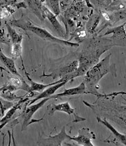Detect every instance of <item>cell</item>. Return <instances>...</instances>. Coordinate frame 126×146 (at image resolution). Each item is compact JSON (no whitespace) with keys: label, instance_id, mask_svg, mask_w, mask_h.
Listing matches in <instances>:
<instances>
[{"label":"cell","instance_id":"1","mask_svg":"<svg viewBox=\"0 0 126 146\" xmlns=\"http://www.w3.org/2000/svg\"><path fill=\"white\" fill-rule=\"evenodd\" d=\"M12 27H16L23 29L25 31H30L35 35H38L39 38L42 39L46 41H49L51 42L59 44L64 45V46H71V47H78L79 44L65 40H62L58 38H56L52 34H51L46 29L43 27H40L35 24L33 22L29 19L22 18L19 19H15L11 21L10 24Z\"/></svg>","mask_w":126,"mask_h":146},{"label":"cell","instance_id":"2","mask_svg":"<svg viewBox=\"0 0 126 146\" xmlns=\"http://www.w3.org/2000/svg\"><path fill=\"white\" fill-rule=\"evenodd\" d=\"M109 58L110 55H108L100 62L90 68L85 74L83 82L86 85L88 94H94L98 96H101L97 91L99 88L98 82L103 76L110 71L111 66L109 64Z\"/></svg>","mask_w":126,"mask_h":146},{"label":"cell","instance_id":"3","mask_svg":"<svg viewBox=\"0 0 126 146\" xmlns=\"http://www.w3.org/2000/svg\"><path fill=\"white\" fill-rule=\"evenodd\" d=\"M69 135L66 132L65 127H63L61 132L56 136H47L42 134L39 137L37 144L38 145H49V146H60L62 143L65 139H68Z\"/></svg>","mask_w":126,"mask_h":146},{"label":"cell","instance_id":"4","mask_svg":"<svg viewBox=\"0 0 126 146\" xmlns=\"http://www.w3.org/2000/svg\"><path fill=\"white\" fill-rule=\"evenodd\" d=\"M51 97H48V98H43L42 100L40 102H39L38 103L34 104V105H29L28 108H27V110L24 111L23 113L22 114V118H23V123H22V131H24L25 129H27V128L30 124H31V123H33L31 121L32 118L34 113L36 112L40 108H41L42 107H43V105H44L46 102L48 101L49 100H51Z\"/></svg>","mask_w":126,"mask_h":146},{"label":"cell","instance_id":"5","mask_svg":"<svg viewBox=\"0 0 126 146\" xmlns=\"http://www.w3.org/2000/svg\"><path fill=\"white\" fill-rule=\"evenodd\" d=\"M47 110L48 111V115L52 116L54 113L55 111H62V112L67 113L69 116L71 115H74V119L73 120V122H79V121H85V118H81L78 116L76 113H75V110L73 109L71 106V105L68 102H65V103H62L58 105H48Z\"/></svg>","mask_w":126,"mask_h":146},{"label":"cell","instance_id":"6","mask_svg":"<svg viewBox=\"0 0 126 146\" xmlns=\"http://www.w3.org/2000/svg\"><path fill=\"white\" fill-rule=\"evenodd\" d=\"M94 134L90 131V129L87 127H83L78 131V136L77 137H72L69 136L68 139L74 141L78 143V145L85 146H93L92 141L95 139Z\"/></svg>","mask_w":126,"mask_h":146},{"label":"cell","instance_id":"7","mask_svg":"<svg viewBox=\"0 0 126 146\" xmlns=\"http://www.w3.org/2000/svg\"><path fill=\"white\" fill-rule=\"evenodd\" d=\"M78 66L79 60H73L72 62L56 69L51 74H49V75H45L44 76L52 77V78L53 79H56L58 78H62L63 77H65V76H69V74L75 72L78 69Z\"/></svg>","mask_w":126,"mask_h":146},{"label":"cell","instance_id":"8","mask_svg":"<svg viewBox=\"0 0 126 146\" xmlns=\"http://www.w3.org/2000/svg\"><path fill=\"white\" fill-rule=\"evenodd\" d=\"M43 12L44 17H46L48 19V21L51 22L53 27L55 29L56 33L60 36L64 38V36H65V31L62 27V25L60 24L59 21L58 20L57 15L53 13L51 10L45 6H43Z\"/></svg>","mask_w":126,"mask_h":146},{"label":"cell","instance_id":"9","mask_svg":"<svg viewBox=\"0 0 126 146\" xmlns=\"http://www.w3.org/2000/svg\"><path fill=\"white\" fill-rule=\"evenodd\" d=\"M69 81V80H66L62 81V82H58L57 84H55V85L50 86L49 87L46 88V90L43 91V92H41L40 94H38V96H37L36 98H35L34 99H33V100H31L30 103L28 104V105H31L32 104L35 103L37 100H40V99L48 98V97H51V96L54 95V94L56 93V92L58 90V89H60V87H62L64 85H65L66 83H67Z\"/></svg>","mask_w":126,"mask_h":146},{"label":"cell","instance_id":"10","mask_svg":"<svg viewBox=\"0 0 126 146\" xmlns=\"http://www.w3.org/2000/svg\"><path fill=\"white\" fill-rule=\"evenodd\" d=\"M80 94H87L86 85L84 82H82L78 87L70 89H65L62 93L51 96V99H57L58 98H61V97Z\"/></svg>","mask_w":126,"mask_h":146},{"label":"cell","instance_id":"11","mask_svg":"<svg viewBox=\"0 0 126 146\" xmlns=\"http://www.w3.org/2000/svg\"><path fill=\"white\" fill-rule=\"evenodd\" d=\"M26 1L33 13L35 14L40 19V21L42 22L45 17L44 15L43 6L40 0H26Z\"/></svg>","mask_w":126,"mask_h":146},{"label":"cell","instance_id":"12","mask_svg":"<svg viewBox=\"0 0 126 146\" xmlns=\"http://www.w3.org/2000/svg\"><path fill=\"white\" fill-rule=\"evenodd\" d=\"M0 58H1V62L3 63V64L9 69L10 72L12 74H13L14 76H19V77L22 78V76L19 74V72L17 71V68H16L15 63L13 59L12 58H9L3 53L2 51H0Z\"/></svg>","mask_w":126,"mask_h":146},{"label":"cell","instance_id":"13","mask_svg":"<svg viewBox=\"0 0 126 146\" xmlns=\"http://www.w3.org/2000/svg\"><path fill=\"white\" fill-rule=\"evenodd\" d=\"M29 80H30L31 82V92H42L43 91H44L46 90V88L49 87L50 86L55 85V84H57L58 82H61L62 81L68 80V79H66L65 77H63L62 78L60 79L59 80H58L57 82H52V83H49L47 84V85H44V84L42 83H38V82H34L33 80H31L30 78H29Z\"/></svg>","mask_w":126,"mask_h":146},{"label":"cell","instance_id":"14","mask_svg":"<svg viewBox=\"0 0 126 146\" xmlns=\"http://www.w3.org/2000/svg\"><path fill=\"white\" fill-rule=\"evenodd\" d=\"M6 28H7L8 33L11 38V40L12 41L13 44H22V40H23V35L22 34L18 33L15 31V29L12 27L11 24H6Z\"/></svg>","mask_w":126,"mask_h":146},{"label":"cell","instance_id":"15","mask_svg":"<svg viewBox=\"0 0 126 146\" xmlns=\"http://www.w3.org/2000/svg\"><path fill=\"white\" fill-rule=\"evenodd\" d=\"M98 118V122L103 123V124L104 125H105L106 127L108 128V129H110V130L111 131V132H112L113 134L115 135L116 139H119V140L121 141V143H123L124 145H126V135H123V134H121L119 132H118L117 131L114 129V127H112V126L109 124V122H107L105 119H101L100 118Z\"/></svg>","mask_w":126,"mask_h":146},{"label":"cell","instance_id":"16","mask_svg":"<svg viewBox=\"0 0 126 146\" xmlns=\"http://www.w3.org/2000/svg\"><path fill=\"white\" fill-rule=\"evenodd\" d=\"M48 8L56 15H59L60 13V0H45Z\"/></svg>","mask_w":126,"mask_h":146},{"label":"cell","instance_id":"17","mask_svg":"<svg viewBox=\"0 0 126 146\" xmlns=\"http://www.w3.org/2000/svg\"><path fill=\"white\" fill-rule=\"evenodd\" d=\"M18 106H19V104H17L16 105H14L13 107H12L10 110H9L7 113L4 116V117H3L1 118V129L3 128L4 125H6V123H9V120L11 119V117L14 115V113H15L16 110L18 109Z\"/></svg>","mask_w":126,"mask_h":146},{"label":"cell","instance_id":"18","mask_svg":"<svg viewBox=\"0 0 126 146\" xmlns=\"http://www.w3.org/2000/svg\"><path fill=\"white\" fill-rule=\"evenodd\" d=\"M22 44H13L11 55L15 59L19 58L22 56Z\"/></svg>","mask_w":126,"mask_h":146},{"label":"cell","instance_id":"19","mask_svg":"<svg viewBox=\"0 0 126 146\" xmlns=\"http://www.w3.org/2000/svg\"><path fill=\"white\" fill-rule=\"evenodd\" d=\"M14 106V104L11 102H10V100H4L3 98H1V117L4 115V113L9 109L11 108L12 107Z\"/></svg>","mask_w":126,"mask_h":146},{"label":"cell","instance_id":"20","mask_svg":"<svg viewBox=\"0 0 126 146\" xmlns=\"http://www.w3.org/2000/svg\"><path fill=\"white\" fill-rule=\"evenodd\" d=\"M78 1H82V0H78Z\"/></svg>","mask_w":126,"mask_h":146},{"label":"cell","instance_id":"21","mask_svg":"<svg viewBox=\"0 0 126 146\" xmlns=\"http://www.w3.org/2000/svg\"><path fill=\"white\" fill-rule=\"evenodd\" d=\"M125 30H126V27H125Z\"/></svg>","mask_w":126,"mask_h":146}]
</instances>
